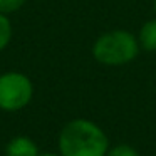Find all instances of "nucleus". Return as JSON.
<instances>
[{"label": "nucleus", "mask_w": 156, "mask_h": 156, "mask_svg": "<svg viewBox=\"0 0 156 156\" xmlns=\"http://www.w3.org/2000/svg\"><path fill=\"white\" fill-rule=\"evenodd\" d=\"M109 146L106 131L86 118L67 121L57 136V153L61 156H106Z\"/></svg>", "instance_id": "f257e3e1"}, {"label": "nucleus", "mask_w": 156, "mask_h": 156, "mask_svg": "<svg viewBox=\"0 0 156 156\" xmlns=\"http://www.w3.org/2000/svg\"><path fill=\"white\" fill-rule=\"evenodd\" d=\"M138 37L124 29H112L101 34L92 44V57L102 66L119 67L133 62L139 54Z\"/></svg>", "instance_id": "f03ea898"}, {"label": "nucleus", "mask_w": 156, "mask_h": 156, "mask_svg": "<svg viewBox=\"0 0 156 156\" xmlns=\"http://www.w3.org/2000/svg\"><path fill=\"white\" fill-rule=\"evenodd\" d=\"M32 98H34V84L27 74L19 71L0 74V111H20L30 104Z\"/></svg>", "instance_id": "7ed1b4c3"}, {"label": "nucleus", "mask_w": 156, "mask_h": 156, "mask_svg": "<svg viewBox=\"0 0 156 156\" xmlns=\"http://www.w3.org/2000/svg\"><path fill=\"white\" fill-rule=\"evenodd\" d=\"M37 143L29 136H14L5 146V156H39Z\"/></svg>", "instance_id": "20e7f679"}, {"label": "nucleus", "mask_w": 156, "mask_h": 156, "mask_svg": "<svg viewBox=\"0 0 156 156\" xmlns=\"http://www.w3.org/2000/svg\"><path fill=\"white\" fill-rule=\"evenodd\" d=\"M139 47L146 52H156V19L146 20L138 34Z\"/></svg>", "instance_id": "39448f33"}, {"label": "nucleus", "mask_w": 156, "mask_h": 156, "mask_svg": "<svg viewBox=\"0 0 156 156\" xmlns=\"http://www.w3.org/2000/svg\"><path fill=\"white\" fill-rule=\"evenodd\" d=\"M12 39V22L5 14H0V52L9 45Z\"/></svg>", "instance_id": "423d86ee"}, {"label": "nucleus", "mask_w": 156, "mask_h": 156, "mask_svg": "<svg viewBox=\"0 0 156 156\" xmlns=\"http://www.w3.org/2000/svg\"><path fill=\"white\" fill-rule=\"evenodd\" d=\"M106 156H141V154L134 146L128 144V143H118L114 146H109Z\"/></svg>", "instance_id": "0eeeda50"}, {"label": "nucleus", "mask_w": 156, "mask_h": 156, "mask_svg": "<svg viewBox=\"0 0 156 156\" xmlns=\"http://www.w3.org/2000/svg\"><path fill=\"white\" fill-rule=\"evenodd\" d=\"M27 0H0V14H12V12L19 10Z\"/></svg>", "instance_id": "6e6552de"}, {"label": "nucleus", "mask_w": 156, "mask_h": 156, "mask_svg": "<svg viewBox=\"0 0 156 156\" xmlns=\"http://www.w3.org/2000/svg\"><path fill=\"white\" fill-rule=\"evenodd\" d=\"M39 156H61L59 153H51V151H47V153H41Z\"/></svg>", "instance_id": "1a4fd4ad"}, {"label": "nucleus", "mask_w": 156, "mask_h": 156, "mask_svg": "<svg viewBox=\"0 0 156 156\" xmlns=\"http://www.w3.org/2000/svg\"><path fill=\"white\" fill-rule=\"evenodd\" d=\"M154 12H156V0H154Z\"/></svg>", "instance_id": "9d476101"}]
</instances>
